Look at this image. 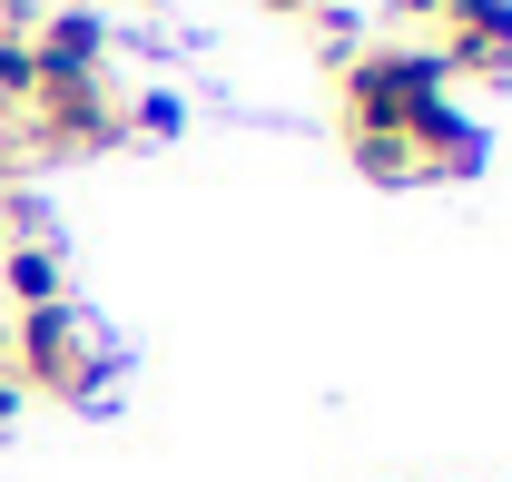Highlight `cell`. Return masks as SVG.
Here are the masks:
<instances>
[{"label":"cell","instance_id":"6da1fadb","mask_svg":"<svg viewBox=\"0 0 512 482\" xmlns=\"http://www.w3.org/2000/svg\"><path fill=\"white\" fill-rule=\"evenodd\" d=\"M109 335L79 315V305H30L20 325H10V374H20V394H60V404H99V384H109Z\"/></svg>","mask_w":512,"mask_h":482},{"label":"cell","instance_id":"7a4b0ae2","mask_svg":"<svg viewBox=\"0 0 512 482\" xmlns=\"http://www.w3.org/2000/svg\"><path fill=\"white\" fill-rule=\"evenodd\" d=\"M30 60H40V89H99L119 60V30L99 10H50V20H30Z\"/></svg>","mask_w":512,"mask_h":482},{"label":"cell","instance_id":"3957f363","mask_svg":"<svg viewBox=\"0 0 512 482\" xmlns=\"http://www.w3.org/2000/svg\"><path fill=\"white\" fill-rule=\"evenodd\" d=\"M434 50L453 79H512V0H444Z\"/></svg>","mask_w":512,"mask_h":482},{"label":"cell","instance_id":"277c9868","mask_svg":"<svg viewBox=\"0 0 512 482\" xmlns=\"http://www.w3.org/2000/svg\"><path fill=\"white\" fill-rule=\"evenodd\" d=\"M0 296H10V315L69 305V256L60 246H0Z\"/></svg>","mask_w":512,"mask_h":482},{"label":"cell","instance_id":"5b68a950","mask_svg":"<svg viewBox=\"0 0 512 482\" xmlns=\"http://www.w3.org/2000/svg\"><path fill=\"white\" fill-rule=\"evenodd\" d=\"M0 246H60V217L30 178H0Z\"/></svg>","mask_w":512,"mask_h":482},{"label":"cell","instance_id":"8992f818","mask_svg":"<svg viewBox=\"0 0 512 482\" xmlns=\"http://www.w3.org/2000/svg\"><path fill=\"white\" fill-rule=\"evenodd\" d=\"M30 89H40V60H30V30H10V20H0V109L20 119V109H30Z\"/></svg>","mask_w":512,"mask_h":482},{"label":"cell","instance_id":"52a82bcc","mask_svg":"<svg viewBox=\"0 0 512 482\" xmlns=\"http://www.w3.org/2000/svg\"><path fill=\"white\" fill-rule=\"evenodd\" d=\"M345 148H355V168H365L375 187H424V168H414L404 138H345Z\"/></svg>","mask_w":512,"mask_h":482},{"label":"cell","instance_id":"ba28073f","mask_svg":"<svg viewBox=\"0 0 512 482\" xmlns=\"http://www.w3.org/2000/svg\"><path fill=\"white\" fill-rule=\"evenodd\" d=\"M119 119H128V138H178V128H188V99H178V89H138Z\"/></svg>","mask_w":512,"mask_h":482},{"label":"cell","instance_id":"9c48e42d","mask_svg":"<svg viewBox=\"0 0 512 482\" xmlns=\"http://www.w3.org/2000/svg\"><path fill=\"white\" fill-rule=\"evenodd\" d=\"M394 20H424V30H444V0H384Z\"/></svg>","mask_w":512,"mask_h":482},{"label":"cell","instance_id":"30bf717a","mask_svg":"<svg viewBox=\"0 0 512 482\" xmlns=\"http://www.w3.org/2000/svg\"><path fill=\"white\" fill-rule=\"evenodd\" d=\"M20 414V374H0V423Z\"/></svg>","mask_w":512,"mask_h":482},{"label":"cell","instance_id":"8fae6325","mask_svg":"<svg viewBox=\"0 0 512 482\" xmlns=\"http://www.w3.org/2000/svg\"><path fill=\"white\" fill-rule=\"evenodd\" d=\"M266 10H316V0H266Z\"/></svg>","mask_w":512,"mask_h":482},{"label":"cell","instance_id":"7c38bea8","mask_svg":"<svg viewBox=\"0 0 512 482\" xmlns=\"http://www.w3.org/2000/svg\"><path fill=\"white\" fill-rule=\"evenodd\" d=\"M148 10H158V0H148Z\"/></svg>","mask_w":512,"mask_h":482}]
</instances>
